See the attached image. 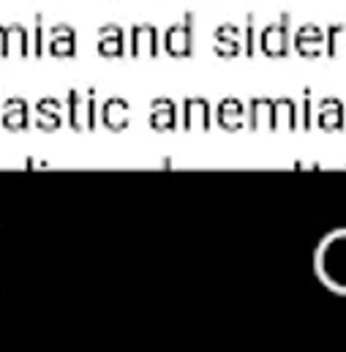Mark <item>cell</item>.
Wrapping results in <instances>:
<instances>
[{
    "instance_id": "obj_1",
    "label": "cell",
    "mask_w": 346,
    "mask_h": 352,
    "mask_svg": "<svg viewBox=\"0 0 346 352\" xmlns=\"http://www.w3.org/2000/svg\"><path fill=\"white\" fill-rule=\"evenodd\" d=\"M69 109V126L74 131H93L98 123V104H95V88H87V96L80 90H69L66 96Z\"/></svg>"
},
{
    "instance_id": "obj_2",
    "label": "cell",
    "mask_w": 346,
    "mask_h": 352,
    "mask_svg": "<svg viewBox=\"0 0 346 352\" xmlns=\"http://www.w3.org/2000/svg\"><path fill=\"white\" fill-rule=\"evenodd\" d=\"M289 11H284L275 22L264 25L260 33V50L267 58H286L292 47V33H289Z\"/></svg>"
},
{
    "instance_id": "obj_3",
    "label": "cell",
    "mask_w": 346,
    "mask_h": 352,
    "mask_svg": "<svg viewBox=\"0 0 346 352\" xmlns=\"http://www.w3.org/2000/svg\"><path fill=\"white\" fill-rule=\"evenodd\" d=\"M194 11H185L183 19L172 25L164 36V52L172 58H191L194 55Z\"/></svg>"
},
{
    "instance_id": "obj_4",
    "label": "cell",
    "mask_w": 346,
    "mask_h": 352,
    "mask_svg": "<svg viewBox=\"0 0 346 352\" xmlns=\"http://www.w3.org/2000/svg\"><path fill=\"white\" fill-rule=\"evenodd\" d=\"M128 47H131V55H134V58H156L159 50H161L159 28H156V25H148V22L131 25Z\"/></svg>"
},
{
    "instance_id": "obj_5",
    "label": "cell",
    "mask_w": 346,
    "mask_h": 352,
    "mask_svg": "<svg viewBox=\"0 0 346 352\" xmlns=\"http://www.w3.org/2000/svg\"><path fill=\"white\" fill-rule=\"evenodd\" d=\"M98 118H101L104 129H109V131H123V129H128V123H131V104H128L126 98H120V96H109V98L98 107Z\"/></svg>"
},
{
    "instance_id": "obj_6",
    "label": "cell",
    "mask_w": 346,
    "mask_h": 352,
    "mask_svg": "<svg viewBox=\"0 0 346 352\" xmlns=\"http://www.w3.org/2000/svg\"><path fill=\"white\" fill-rule=\"evenodd\" d=\"M210 126H213V107H210V101L202 98V96L185 98L183 101V129H188V131H194V129L207 131Z\"/></svg>"
},
{
    "instance_id": "obj_7",
    "label": "cell",
    "mask_w": 346,
    "mask_h": 352,
    "mask_svg": "<svg viewBox=\"0 0 346 352\" xmlns=\"http://www.w3.org/2000/svg\"><path fill=\"white\" fill-rule=\"evenodd\" d=\"M0 126L5 131H25L30 126V107H27V101L16 98V96L5 98L0 104Z\"/></svg>"
},
{
    "instance_id": "obj_8",
    "label": "cell",
    "mask_w": 346,
    "mask_h": 352,
    "mask_svg": "<svg viewBox=\"0 0 346 352\" xmlns=\"http://www.w3.org/2000/svg\"><path fill=\"white\" fill-rule=\"evenodd\" d=\"M246 115H249V107L240 98H221L218 107H216V123L224 131L246 129Z\"/></svg>"
},
{
    "instance_id": "obj_9",
    "label": "cell",
    "mask_w": 346,
    "mask_h": 352,
    "mask_svg": "<svg viewBox=\"0 0 346 352\" xmlns=\"http://www.w3.org/2000/svg\"><path fill=\"white\" fill-rule=\"evenodd\" d=\"M213 50L218 58H235L243 52V30L238 25H218L213 33Z\"/></svg>"
},
{
    "instance_id": "obj_10",
    "label": "cell",
    "mask_w": 346,
    "mask_h": 352,
    "mask_svg": "<svg viewBox=\"0 0 346 352\" xmlns=\"http://www.w3.org/2000/svg\"><path fill=\"white\" fill-rule=\"evenodd\" d=\"M33 109H36V118H33L36 129L49 134V131H58L63 126V104L58 98H38Z\"/></svg>"
},
{
    "instance_id": "obj_11",
    "label": "cell",
    "mask_w": 346,
    "mask_h": 352,
    "mask_svg": "<svg viewBox=\"0 0 346 352\" xmlns=\"http://www.w3.org/2000/svg\"><path fill=\"white\" fill-rule=\"evenodd\" d=\"M148 120H150L153 131H174L177 129V104H174L172 98H164V96L153 98Z\"/></svg>"
},
{
    "instance_id": "obj_12",
    "label": "cell",
    "mask_w": 346,
    "mask_h": 352,
    "mask_svg": "<svg viewBox=\"0 0 346 352\" xmlns=\"http://www.w3.org/2000/svg\"><path fill=\"white\" fill-rule=\"evenodd\" d=\"M95 50L101 58H120L126 52V33L120 25H104L98 28V41Z\"/></svg>"
},
{
    "instance_id": "obj_13",
    "label": "cell",
    "mask_w": 346,
    "mask_h": 352,
    "mask_svg": "<svg viewBox=\"0 0 346 352\" xmlns=\"http://www.w3.org/2000/svg\"><path fill=\"white\" fill-rule=\"evenodd\" d=\"M292 44L303 58H316L325 52V30L316 25H303L292 38Z\"/></svg>"
},
{
    "instance_id": "obj_14",
    "label": "cell",
    "mask_w": 346,
    "mask_h": 352,
    "mask_svg": "<svg viewBox=\"0 0 346 352\" xmlns=\"http://www.w3.org/2000/svg\"><path fill=\"white\" fill-rule=\"evenodd\" d=\"M49 55L55 58H74L77 55V33L71 25H55L49 30Z\"/></svg>"
},
{
    "instance_id": "obj_15",
    "label": "cell",
    "mask_w": 346,
    "mask_h": 352,
    "mask_svg": "<svg viewBox=\"0 0 346 352\" xmlns=\"http://www.w3.org/2000/svg\"><path fill=\"white\" fill-rule=\"evenodd\" d=\"M316 126L322 131L344 129V101L341 98H322L316 104Z\"/></svg>"
},
{
    "instance_id": "obj_16",
    "label": "cell",
    "mask_w": 346,
    "mask_h": 352,
    "mask_svg": "<svg viewBox=\"0 0 346 352\" xmlns=\"http://www.w3.org/2000/svg\"><path fill=\"white\" fill-rule=\"evenodd\" d=\"M249 129H273V98H251L249 101V115H246Z\"/></svg>"
},
{
    "instance_id": "obj_17",
    "label": "cell",
    "mask_w": 346,
    "mask_h": 352,
    "mask_svg": "<svg viewBox=\"0 0 346 352\" xmlns=\"http://www.w3.org/2000/svg\"><path fill=\"white\" fill-rule=\"evenodd\" d=\"M273 129H284V131L297 129V104L292 98L273 101Z\"/></svg>"
},
{
    "instance_id": "obj_18",
    "label": "cell",
    "mask_w": 346,
    "mask_h": 352,
    "mask_svg": "<svg viewBox=\"0 0 346 352\" xmlns=\"http://www.w3.org/2000/svg\"><path fill=\"white\" fill-rule=\"evenodd\" d=\"M8 28V58L11 55H19V58H27V55H33V41H30V33L19 25V22H14V25H5Z\"/></svg>"
},
{
    "instance_id": "obj_19",
    "label": "cell",
    "mask_w": 346,
    "mask_h": 352,
    "mask_svg": "<svg viewBox=\"0 0 346 352\" xmlns=\"http://www.w3.org/2000/svg\"><path fill=\"white\" fill-rule=\"evenodd\" d=\"M341 44H346V25L344 22L330 25V28L325 30V52H327L330 58H338Z\"/></svg>"
},
{
    "instance_id": "obj_20",
    "label": "cell",
    "mask_w": 346,
    "mask_h": 352,
    "mask_svg": "<svg viewBox=\"0 0 346 352\" xmlns=\"http://www.w3.org/2000/svg\"><path fill=\"white\" fill-rule=\"evenodd\" d=\"M254 22H257V16H254V14H249L246 30H243V52H246L249 58H254V55H257V30H254Z\"/></svg>"
},
{
    "instance_id": "obj_21",
    "label": "cell",
    "mask_w": 346,
    "mask_h": 352,
    "mask_svg": "<svg viewBox=\"0 0 346 352\" xmlns=\"http://www.w3.org/2000/svg\"><path fill=\"white\" fill-rule=\"evenodd\" d=\"M33 19H36V30H33V55L41 58V55H44V16L36 14Z\"/></svg>"
},
{
    "instance_id": "obj_22",
    "label": "cell",
    "mask_w": 346,
    "mask_h": 352,
    "mask_svg": "<svg viewBox=\"0 0 346 352\" xmlns=\"http://www.w3.org/2000/svg\"><path fill=\"white\" fill-rule=\"evenodd\" d=\"M314 104H311V88H305L303 93V129H311V123H314Z\"/></svg>"
},
{
    "instance_id": "obj_23",
    "label": "cell",
    "mask_w": 346,
    "mask_h": 352,
    "mask_svg": "<svg viewBox=\"0 0 346 352\" xmlns=\"http://www.w3.org/2000/svg\"><path fill=\"white\" fill-rule=\"evenodd\" d=\"M0 58H8V28L0 25Z\"/></svg>"
}]
</instances>
